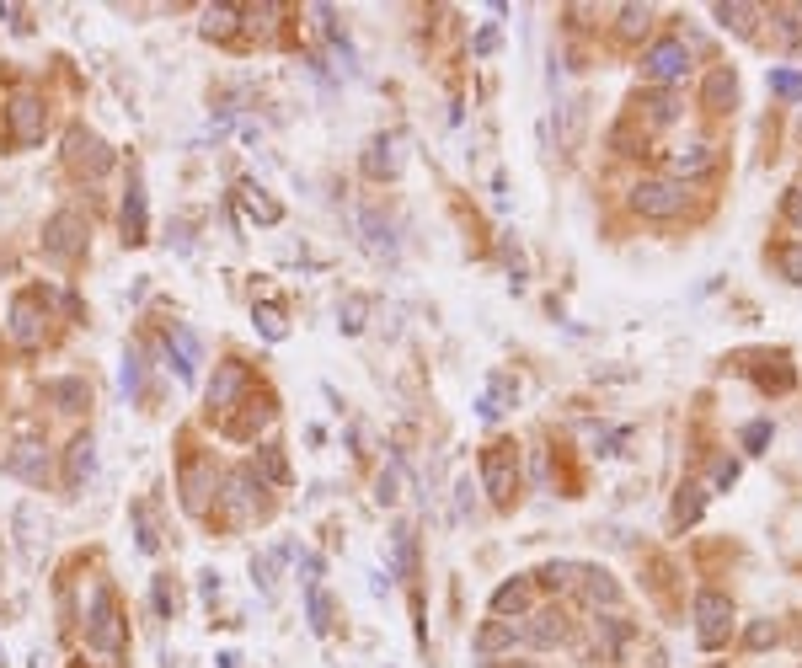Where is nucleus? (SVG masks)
I'll return each instance as SVG.
<instances>
[{
    "label": "nucleus",
    "instance_id": "nucleus-25",
    "mask_svg": "<svg viewBox=\"0 0 802 668\" xmlns=\"http://www.w3.org/2000/svg\"><path fill=\"white\" fill-rule=\"evenodd\" d=\"M733 102V70H712V81H706V107L712 113H728Z\"/></svg>",
    "mask_w": 802,
    "mask_h": 668
},
{
    "label": "nucleus",
    "instance_id": "nucleus-27",
    "mask_svg": "<svg viewBox=\"0 0 802 668\" xmlns=\"http://www.w3.org/2000/svg\"><path fill=\"white\" fill-rule=\"evenodd\" d=\"M236 17H241L236 6H209L204 11V38H225L230 27H236Z\"/></svg>",
    "mask_w": 802,
    "mask_h": 668
},
{
    "label": "nucleus",
    "instance_id": "nucleus-34",
    "mask_svg": "<svg viewBox=\"0 0 802 668\" xmlns=\"http://www.w3.org/2000/svg\"><path fill=\"white\" fill-rule=\"evenodd\" d=\"M311 631H316V636L332 631V599L321 594V588H311Z\"/></svg>",
    "mask_w": 802,
    "mask_h": 668
},
{
    "label": "nucleus",
    "instance_id": "nucleus-39",
    "mask_svg": "<svg viewBox=\"0 0 802 668\" xmlns=\"http://www.w3.org/2000/svg\"><path fill=\"white\" fill-rule=\"evenodd\" d=\"M770 91H781V97H802V75L776 70V75H770Z\"/></svg>",
    "mask_w": 802,
    "mask_h": 668
},
{
    "label": "nucleus",
    "instance_id": "nucleus-35",
    "mask_svg": "<svg viewBox=\"0 0 802 668\" xmlns=\"http://www.w3.org/2000/svg\"><path fill=\"white\" fill-rule=\"evenodd\" d=\"M722 27L733 22V33H754V6H717Z\"/></svg>",
    "mask_w": 802,
    "mask_h": 668
},
{
    "label": "nucleus",
    "instance_id": "nucleus-28",
    "mask_svg": "<svg viewBox=\"0 0 802 668\" xmlns=\"http://www.w3.org/2000/svg\"><path fill=\"white\" fill-rule=\"evenodd\" d=\"M257 326H262V337H268V343H279V337L289 332V326H284V310L273 305V300H262V305H257Z\"/></svg>",
    "mask_w": 802,
    "mask_h": 668
},
{
    "label": "nucleus",
    "instance_id": "nucleus-26",
    "mask_svg": "<svg viewBox=\"0 0 802 668\" xmlns=\"http://www.w3.org/2000/svg\"><path fill=\"white\" fill-rule=\"evenodd\" d=\"M257 476L273 481V487H284V481H289V465H284L279 449H257Z\"/></svg>",
    "mask_w": 802,
    "mask_h": 668
},
{
    "label": "nucleus",
    "instance_id": "nucleus-11",
    "mask_svg": "<svg viewBox=\"0 0 802 668\" xmlns=\"http://www.w3.org/2000/svg\"><path fill=\"white\" fill-rule=\"evenodd\" d=\"M91 471H97V439L81 433V439H70V449H65V487L81 492L91 481Z\"/></svg>",
    "mask_w": 802,
    "mask_h": 668
},
{
    "label": "nucleus",
    "instance_id": "nucleus-36",
    "mask_svg": "<svg viewBox=\"0 0 802 668\" xmlns=\"http://www.w3.org/2000/svg\"><path fill=\"white\" fill-rule=\"evenodd\" d=\"M647 22H653V11H647V6H621V33L626 38L647 33Z\"/></svg>",
    "mask_w": 802,
    "mask_h": 668
},
{
    "label": "nucleus",
    "instance_id": "nucleus-17",
    "mask_svg": "<svg viewBox=\"0 0 802 668\" xmlns=\"http://www.w3.org/2000/svg\"><path fill=\"white\" fill-rule=\"evenodd\" d=\"M17 530H22V535H17V546H22V562L33 567L38 556H43V540H49V524H43V530H38V508H33V503H22V508H17Z\"/></svg>",
    "mask_w": 802,
    "mask_h": 668
},
{
    "label": "nucleus",
    "instance_id": "nucleus-38",
    "mask_svg": "<svg viewBox=\"0 0 802 668\" xmlns=\"http://www.w3.org/2000/svg\"><path fill=\"white\" fill-rule=\"evenodd\" d=\"M573 572H578L573 562H546V567H541V583H546V588H567V583H573Z\"/></svg>",
    "mask_w": 802,
    "mask_h": 668
},
{
    "label": "nucleus",
    "instance_id": "nucleus-30",
    "mask_svg": "<svg viewBox=\"0 0 802 668\" xmlns=\"http://www.w3.org/2000/svg\"><path fill=\"white\" fill-rule=\"evenodd\" d=\"M123 391L129 396L145 391V353L140 348H129V359H123Z\"/></svg>",
    "mask_w": 802,
    "mask_h": 668
},
{
    "label": "nucleus",
    "instance_id": "nucleus-43",
    "mask_svg": "<svg viewBox=\"0 0 802 668\" xmlns=\"http://www.w3.org/2000/svg\"><path fill=\"white\" fill-rule=\"evenodd\" d=\"M300 572H305V588H316V578H321V556H316V551H300Z\"/></svg>",
    "mask_w": 802,
    "mask_h": 668
},
{
    "label": "nucleus",
    "instance_id": "nucleus-3",
    "mask_svg": "<svg viewBox=\"0 0 802 668\" xmlns=\"http://www.w3.org/2000/svg\"><path fill=\"white\" fill-rule=\"evenodd\" d=\"M642 75H647V81H658V86L685 81V75H690V43L685 38H658L653 49L642 54Z\"/></svg>",
    "mask_w": 802,
    "mask_h": 668
},
{
    "label": "nucleus",
    "instance_id": "nucleus-41",
    "mask_svg": "<svg viewBox=\"0 0 802 668\" xmlns=\"http://www.w3.org/2000/svg\"><path fill=\"white\" fill-rule=\"evenodd\" d=\"M712 481H717V487H733V481H738V460L717 455V460H712Z\"/></svg>",
    "mask_w": 802,
    "mask_h": 668
},
{
    "label": "nucleus",
    "instance_id": "nucleus-16",
    "mask_svg": "<svg viewBox=\"0 0 802 668\" xmlns=\"http://www.w3.org/2000/svg\"><path fill=\"white\" fill-rule=\"evenodd\" d=\"M123 241L140 246L145 241V177H129V198H123Z\"/></svg>",
    "mask_w": 802,
    "mask_h": 668
},
{
    "label": "nucleus",
    "instance_id": "nucleus-18",
    "mask_svg": "<svg viewBox=\"0 0 802 668\" xmlns=\"http://www.w3.org/2000/svg\"><path fill=\"white\" fill-rule=\"evenodd\" d=\"M257 492H262V487H257ZM257 492H252V476H246V471L230 476V481H225V508H230V519H252L257 508H262Z\"/></svg>",
    "mask_w": 802,
    "mask_h": 668
},
{
    "label": "nucleus",
    "instance_id": "nucleus-8",
    "mask_svg": "<svg viewBox=\"0 0 802 668\" xmlns=\"http://www.w3.org/2000/svg\"><path fill=\"white\" fill-rule=\"evenodd\" d=\"M401 145H407L401 134H375V139H369V150H364V172L375 177V182H380V177H396L401 161H407Z\"/></svg>",
    "mask_w": 802,
    "mask_h": 668
},
{
    "label": "nucleus",
    "instance_id": "nucleus-21",
    "mask_svg": "<svg viewBox=\"0 0 802 668\" xmlns=\"http://www.w3.org/2000/svg\"><path fill=\"white\" fill-rule=\"evenodd\" d=\"M578 572H583V599H589L594 610H599V604H605V610L621 604V588L610 583V572H599V567H578Z\"/></svg>",
    "mask_w": 802,
    "mask_h": 668
},
{
    "label": "nucleus",
    "instance_id": "nucleus-5",
    "mask_svg": "<svg viewBox=\"0 0 802 668\" xmlns=\"http://www.w3.org/2000/svg\"><path fill=\"white\" fill-rule=\"evenodd\" d=\"M43 252H49L54 262H75L86 252V220L75 209H59L49 225H43Z\"/></svg>",
    "mask_w": 802,
    "mask_h": 668
},
{
    "label": "nucleus",
    "instance_id": "nucleus-15",
    "mask_svg": "<svg viewBox=\"0 0 802 668\" xmlns=\"http://www.w3.org/2000/svg\"><path fill=\"white\" fill-rule=\"evenodd\" d=\"M712 166H717V155H712L706 139H690V145H680L669 155V172L674 177H701V172H712Z\"/></svg>",
    "mask_w": 802,
    "mask_h": 668
},
{
    "label": "nucleus",
    "instance_id": "nucleus-12",
    "mask_svg": "<svg viewBox=\"0 0 802 668\" xmlns=\"http://www.w3.org/2000/svg\"><path fill=\"white\" fill-rule=\"evenodd\" d=\"M107 161H113V155H107V145H102L97 134H86V129H75V134H70V166H75V172L102 177V172H107Z\"/></svg>",
    "mask_w": 802,
    "mask_h": 668
},
{
    "label": "nucleus",
    "instance_id": "nucleus-20",
    "mask_svg": "<svg viewBox=\"0 0 802 668\" xmlns=\"http://www.w3.org/2000/svg\"><path fill=\"white\" fill-rule=\"evenodd\" d=\"M524 642H530V647H541V652H551V647H562V642H567V620H562L557 610L535 615V626L524 631Z\"/></svg>",
    "mask_w": 802,
    "mask_h": 668
},
{
    "label": "nucleus",
    "instance_id": "nucleus-24",
    "mask_svg": "<svg viewBox=\"0 0 802 668\" xmlns=\"http://www.w3.org/2000/svg\"><path fill=\"white\" fill-rule=\"evenodd\" d=\"M246 407H252V412L230 423V433H236V439H252L257 428H268V423H273V401H268V396H262V401H246Z\"/></svg>",
    "mask_w": 802,
    "mask_h": 668
},
{
    "label": "nucleus",
    "instance_id": "nucleus-33",
    "mask_svg": "<svg viewBox=\"0 0 802 668\" xmlns=\"http://www.w3.org/2000/svg\"><path fill=\"white\" fill-rule=\"evenodd\" d=\"M49 396H54V401H65V412L86 407V385H81V380H54V385H49Z\"/></svg>",
    "mask_w": 802,
    "mask_h": 668
},
{
    "label": "nucleus",
    "instance_id": "nucleus-47",
    "mask_svg": "<svg viewBox=\"0 0 802 668\" xmlns=\"http://www.w3.org/2000/svg\"><path fill=\"white\" fill-rule=\"evenodd\" d=\"M786 214H792V220L802 225V193H786Z\"/></svg>",
    "mask_w": 802,
    "mask_h": 668
},
{
    "label": "nucleus",
    "instance_id": "nucleus-31",
    "mask_svg": "<svg viewBox=\"0 0 802 668\" xmlns=\"http://www.w3.org/2000/svg\"><path fill=\"white\" fill-rule=\"evenodd\" d=\"M129 514H134V530H140V551L150 556V551H156V546H161V535H156V524H150V508H145V503H134V508H129Z\"/></svg>",
    "mask_w": 802,
    "mask_h": 668
},
{
    "label": "nucleus",
    "instance_id": "nucleus-45",
    "mask_svg": "<svg viewBox=\"0 0 802 668\" xmlns=\"http://www.w3.org/2000/svg\"><path fill=\"white\" fill-rule=\"evenodd\" d=\"M765 642H776V626H765V620L749 626V647H765Z\"/></svg>",
    "mask_w": 802,
    "mask_h": 668
},
{
    "label": "nucleus",
    "instance_id": "nucleus-23",
    "mask_svg": "<svg viewBox=\"0 0 802 668\" xmlns=\"http://www.w3.org/2000/svg\"><path fill=\"white\" fill-rule=\"evenodd\" d=\"M241 204H246V214L262 220V225H279V220H284V209L273 204V198H262V188H252V182H241Z\"/></svg>",
    "mask_w": 802,
    "mask_h": 668
},
{
    "label": "nucleus",
    "instance_id": "nucleus-13",
    "mask_svg": "<svg viewBox=\"0 0 802 668\" xmlns=\"http://www.w3.org/2000/svg\"><path fill=\"white\" fill-rule=\"evenodd\" d=\"M0 465H6V471L11 476H22V481H33V487H38V481L43 476H49V455H43V444L38 439H22L17 449H11V455L6 460H0Z\"/></svg>",
    "mask_w": 802,
    "mask_h": 668
},
{
    "label": "nucleus",
    "instance_id": "nucleus-29",
    "mask_svg": "<svg viewBox=\"0 0 802 668\" xmlns=\"http://www.w3.org/2000/svg\"><path fill=\"white\" fill-rule=\"evenodd\" d=\"M514 642H519V631L498 620V626H482V636H476V652H498V647H514Z\"/></svg>",
    "mask_w": 802,
    "mask_h": 668
},
{
    "label": "nucleus",
    "instance_id": "nucleus-42",
    "mask_svg": "<svg viewBox=\"0 0 802 668\" xmlns=\"http://www.w3.org/2000/svg\"><path fill=\"white\" fill-rule=\"evenodd\" d=\"M337 316H343V332H359V326H364V300H348Z\"/></svg>",
    "mask_w": 802,
    "mask_h": 668
},
{
    "label": "nucleus",
    "instance_id": "nucleus-2",
    "mask_svg": "<svg viewBox=\"0 0 802 668\" xmlns=\"http://www.w3.org/2000/svg\"><path fill=\"white\" fill-rule=\"evenodd\" d=\"M631 209L647 214V220H680L690 209V193H685V182H674V177H647V182L631 188Z\"/></svg>",
    "mask_w": 802,
    "mask_h": 668
},
{
    "label": "nucleus",
    "instance_id": "nucleus-6",
    "mask_svg": "<svg viewBox=\"0 0 802 668\" xmlns=\"http://www.w3.org/2000/svg\"><path fill=\"white\" fill-rule=\"evenodd\" d=\"M482 481H487L492 503H508V492H514V481H519L514 444H492V449H487V455H482Z\"/></svg>",
    "mask_w": 802,
    "mask_h": 668
},
{
    "label": "nucleus",
    "instance_id": "nucleus-46",
    "mask_svg": "<svg viewBox=\"0 0 802 668\" xmlns=\"http://www.w3.org/2000/svg\"><path fill=\"white\" fill-rule=\"evenodd\" d=\"M156 604H161V610H177V594L166 583H156Z\"/></svg>",
    "mask_w": 802,
    "mask_h": 668
},
{
    "label": "nucleus",
    "instance_id": "nucleus-14",
    "mask_svg": "<svg viewBox=\"0 0 802 668\" xmlns=\"http://www.w3.org/2000/svg\"><path fill=\"white\" fill-rule=\"evenodd\" d=\"M209 492H214L209 465H204V460H188V465H182V508H188V514H204V508H209Z\"/></svg>",
    "mask_w": 802,
    "mask_h": 668
},
{
    "label": "nucleus",
    "instance_id": "nucleus-7",
    "mask_svg": "<svg viewBox=\"0 0 802 668\" xmlns=\"http://www.w3.org/2000/svg\"><path fill=\"white\" fill-rule=\"evenodd\" d=\"M11 139L17 145H38L43 129H49V113H43V102L33 97V91H22V97H11Z\"/></svg>",
    "mask_w": 802,
    "mask_h": 668
},
{
    "label": "nucleus",
    "instance_id": "nucleus-40",
    "mask_svg": "<svg viewBox=\"0 0 802 668\" xmlns=\"http://www.w3.org/2000/svg\"><path fill=\"white\" fill-rule=\"evenodd\" d=\"M781 273L792 278V284H802V241H797V246H786V252H781Z\"/></svg>",
    "mask_w": 802,
    "mask_h": 668
},
{
    "label": "nucleus",
    "instance_id": "nucleus-9",
    "mask_svg": "<svg viewBox=\"0 0 802 668\" xmlns=\"http://www.w3.org/2000/svg\"><path fill=\"white\" fill-rule=\"evenodd\" d=\"M11 337H17V348H38L43 343L38 294H17V300H11Z\"/></svg>",
    "mask_w": 802,
    "mask_h": 668
},
{
    "label": "nucleus",
    "instance_id": "nucleus-37",
    "mask_svg": "<svg viewBox=\"0 0 802 668\" xmlns=\"http://www.w3.org/2000/svg\"><path fill=\"white\" fill-rule=\"evenodd\" d=\"M412 540H418V535L401 524V530H396V572H401V578H412Z\"/></svg>",
    "mask_w": 802,
    "mask_h": 668
},
{
    "label": "nucleus",
    "instance_id": "nucleus-10",
    "mask_svg": "<svg viewBox=\"0 0 802 668\" xmlns=\"http://www.w3.org/2000/svg\"><path fill=\"white\" fill-rule=\"evenodd\" d=\"M246 380H252V375H246V364H220V369H214V380H209V407H214V412H230V407L241 401Z\"/></svg>",
    "mask_w": 802,
    "mask_h": 668
},
{
    "label": "nucleus",
    "instance_id": "nucleus-32",
    "mask_svg": "<svg viewBox=\"0 0 802 668\" xmlns=\"http://www.w3.org/2000/svg\"><path fill=\"white\" fill-rule=\"evenodd\" d=\"M674 519H680V524L701 519V487H680V497H674Z\"/></svg>",
    "mask_w": 802,
    "mask_h": 668
},
{
    "label": "nucleus",
    "instance_id": "nucleus-4",
    "mask_svg": "<svg viewBox=\"0 0 802 668\" xmlns=\"http://www.w3.org/2000/svg\"><path fill=\"white\" fill-rule=\"evenodd\" d=\"M733 631V599L717 594V588H701L696 594V636L701 647H722Z\"/></svg>",
    "mask_w": 802,
    "mask_h": 668
},
{
    "label": "nucleus",
    "instance_id": "nucleus-22",
    "mask_svg": "<svg viewBox=\"0 0 802 668\" xmlns=\"http://www.w3.org/2000/svg\"><path fill=\"white\" fill-rule=\"evenodd\" d=\"M524 610H530V583H524V578H514V583H503L498 588V594H492V615H524Z\"/></svg>",
    "mask_w": 802,
    "mask_h": 668
},
{
    "label": "nucleus",
    "instance_id": "nucleus-19",
    "mask_svg": "<svg viewBox=\"0 0 802 668\" xmlns=\"http://www.w3.org/2000/svg\"><path fill=\"white\" fill-rule=\"evenodd\" d=\"M166 348H172L177 353V380H193L198 375V343H193V332H188V326H172V332H166Z\"/></svg>",
    "mask_w": 802,
    "mask_h": 668
},
{
    "label": "nucleus",
    "instance_id": "nucleus-1",
    "mask_svg": "<svg viewBox=\"0 0 802 668\" xmlns=\"http://www.w3.org/2000/svg\"><path fill=\"white\" fill-rule=\"evenodd\" d=\"M86 647L97 652V658L107 663H118L123 658V615H118V599H113V588L97 583L91 588V610H86Z\"/></svg>",
    "mask_w": 802,
    "mask_h": 668
},
{
    "label": "nucleus",
    "instance_id": "nucleus-44",
    "mask_svg": "<svg viewBox=\"0 0 802 668\" xmlns=\"http://www.w3.org/2000/svg\"><path fill=\"white\" fill-rule=\"evenodd\" d=\"M765 439H770V423H749V428H744V444L754 449V455H760V444H765Z\"/></svg>",
    "mask_w": 802,
    "mask_h": 668
}]
</instances>
